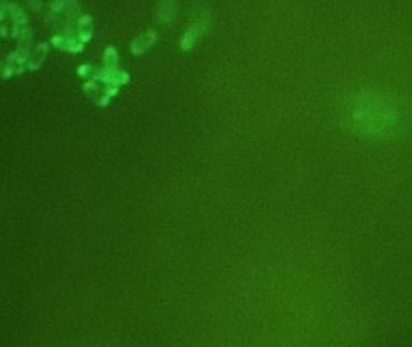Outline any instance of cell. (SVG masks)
Instances as JSON below:
<instances>
[{
    "instance_id": "cell-1",
    "label": "cell",
    "mask_w": 412,
    "mask_h": 347,
    "mask_svg": "<svg viewBox=\"0 0 412 347\" xmlns=\"http://www.w3.org/2000/svg\"><path fill=\"white\" fill-rule=\"evenodd\" d=\"M45 53H47V45H40L34 52L33 60L30 61V68H37L45 59Z\"/></svg>"
}]
</instances>
